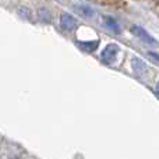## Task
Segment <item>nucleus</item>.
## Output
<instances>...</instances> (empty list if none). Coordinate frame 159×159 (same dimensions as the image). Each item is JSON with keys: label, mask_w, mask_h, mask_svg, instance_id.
Wrapping results in <instances>:
<instances>
[{"label": "nucleus", "mask_w": 159, "mask_h": 159, "mask_svg": "<svg viewBox=\"0 0 159 159\" xmlns=\"http://www.w3.org/2000/svg\"><path fill=\"white\" fill-rule=\"evenodd\" d=\"M60 24L63 27V30L66 31H73L75 28V18L70 14H63L60 18Z\"/></svg>", "instance_id": "7ed1b4c3"}, {"label": "nucleus", "mask_w": 159, "mask_h": 159, "mask_svg": "<svg viewBox=\"0 0 159 159\" xmlns=\"http://www.w3.org/2000/svg\"><path fill=\"white\" fill-rule=\"evenodd\" d=\"M74 7L77 8L80 13L82 14V16L88 17V18H91V17L95 16V11H93V8L91 7L89 4H85V3H75Z\"/></svg>", "instance_id": "20e7f679"}, {"label": "nucleus", "mask_w": 159, "mask_h": 159, "mask_svg": "<svg viewBox=\"0 0 159 159\" xmlns=\"http://www.w3.org/2000/svg\"><path fill=\"white\" fill-rule=\"evenodd\" d=\"M105 25H106L110 31H113V32H116V34H120V31H121L119 22L116 21L113 17H106V18H105Z\"/></svg>", "instance_id": "39448f33"}, {"label": "nucleus", "mask_w": 159, "mask_h": 159, "mask_svg": "<svg viewBox=\"0 0 159 159\" xmlns=\"http://www.w3.org/2000/svg\"><path fill=\"white\" fill-rule=\"evenodd\" d=\"M117 55H119V46L115 43H110L103 49V52H102L101 56H102V60H103L105 63L110 64L116 60Z\"/></svg>", "instance_id": "f257e3e1"}, {"label": "nucleus", "mask_w": 159, "mask_h": 159, "mask_svg": "<svg viewBox=\"0 0 159 159\" xmlns=\"http://www.w3.org/2000/svg\"><path fill=\"white\" fill-rule=\"evenodd\" d=\"M131 32L134 34L137 38L143 39L144 42H148V43H157V41H155V39L152 38V36L149 35L145 30H144V28L138 27V25H131Z\"/></svg>", "instance_id": "f03ea898"}, {"label": "nucleus", "mask_w": 159, "mask_h": 159, "mask_svg": "<svg viewBox=\"0 0 159 159\" xmlns=\"http://www.w3.org/2000/svg\"><path fill=\"white\" fill-rule=\"evenodd\" d=\"M149 56H151L152 59H155V60H158L159 61V55L158 53H154V52H149Z\"/></svg>", "instance_id": "6e6552de"}, {"label": "nucleus", "mask_w": 159, "mask_h": 159, "mask_svg": "<svg viewBox=\"0 0 159 159\" xmlns=\"http://www.w3.org/2000/svg\"><path fill=\"white\" fill-rule=\"evenodd\" d=\"M131 64H133V67H134V70L137 73H144L147 70V66H145V63H144L143 60H140V59H137V57H134L131 60Z\"/></svg>", "instance_id": "0eeeda50"}, {"label": "nucleus", "mask_w": 159, "mask_h": 159, "mask_svg": "<svg viewBox=\"0 0 159 159\" xmlns=\"http://www.w3.org/2000/svg\"><path fill=\"white\" fill-rule=\"evenodd\" d=\"M157 91H158V93H159V82H158V85H157Z\"/></svg>", "instance_id": "1a4fd4ad"}, {"label": "nucleus", "mask_w": 159, "mask_h": 159, "mask_svg": "<svg viewBox=\"0 0 159 159\" xmlns=\"http://www.w3.org/2000/svg\"><path fill=\"white\" fill-rule=\"evenodd\" d=\"M80 48L84 50H87V52H92V50H95L96 48H98V41H89V42H78Z\"/></svg>", "instance_id": "423d86ee"}]
</instances>
